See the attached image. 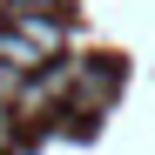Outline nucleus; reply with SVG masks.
I'll return each mask as SVG.
<instances>
[{"label": "nucleus", "instance_id": "f257e3e1", "mask_svg": "<svg viewBox=\"0 0 155 155\" xmlns=\"http://www.w3.org/2000/svg\"><path fill=\"white\" fill-rule=\"evenodd\" d=\"M68 47V20L61 14H47V7H14L7 20H0V61L20 68V74H41V68H54V54Z\"/></svg>", "mask_w": 155, "mask_h": 155}, {"label": "nucleus", "instance_id": "f03ea898", "mask_svg": "<svg viewBox=\"0 0 155 155\" xmlns=\"http://www.w3.org/2000/svg\"><path fill=\"white\" fill-rule=\"evenodd\" d=\"M20 88H27V74L0 61V108H20Z\"/></svg>", "mask_w": 155, "mask_h": 155}, {"label": "nucleus", "instance_id": "7ed1b4c3", "mask_svg": "<svg viewBox=\"0 0 155 155\" xmlns=\"http://www.w3.org/2000/svg\"><path fill=\"white\" fill-rule=\"evenodd\" d=\"M14 142V108H0V148Z\"/></svg>", "mask_w": 155, "mask_h": 155}]
</instances>
